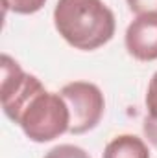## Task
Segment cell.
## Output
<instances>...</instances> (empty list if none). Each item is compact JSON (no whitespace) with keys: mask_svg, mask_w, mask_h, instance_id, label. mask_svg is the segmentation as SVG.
Wrapping results in <instances>:
<instances>
[{"mask_svg":"<svg viewBox=\"0 0 157 158\" xmlns=\"http://www.w3.org/2000/svg\"><path fill=\"white\" fill-rule=\"evenodd\" d=\"M102 158H150V149L142 138L135 134H120L105 145Z\"/></svg>","mask_w":157,"mask_h":158,"instance_id":"cell-5","label":"cell"},{"mask_svg":"<svg viewBox=\"0 0 157 158\" xmlns=\"http://www.w3.org/2000/svg\"><path fill=\"white\" fill-rule=\"evenodd\" d=\"M142 132L146 136V140L157 147V118H152V116H146L144 118V123H142Z\"/></svg>","mask_w":157,"mask_h":158,"instance_id":"cell-10","label":"cell"},{"mask_svg":"<svg viewBox=\"0 0 157 158\" xmlns=\"http://www.w3.org/2000/svg\"><path fill=\"white\" fill-rule=\"evenodd\" d=\"M131 13L139 15H157V0H126Z\"/></svg>","mask_w":157,"mask_h":158,"instance_id":"cell-8","label":"cell"},{"mask_svg":"<svg viewBox=\"0 0 157 158\" xmlns=\"http://www.w3.org/2000/svg\"><path fill=\"white\" fill-rule=\"evenodd\" d=\"M0 98L4 114L35 143L52 142L70 129V112L63 96L46 90L7 53L2 55Z\"/></svg>","mask_w":157,"mask_h":158,"instance_id":"cell-1","label":"cell"},{"mask_svg":"<svg viewBox=\"0 0 157 158\" xmlns=\"http://www.w3.org/2000/svg\"><path fill=\"white\" fill-rule=\"evenodd\" d=\"M54 26L69 46L92 52L113 39L117 19L104 0H57Z\"/></svg>","mask_w":157,"mask_h":158,"instance_id":"cell-2","label":"cell"},{"mask_svg":"<svg viewBox=\"0 0 157 158\" xmlns=\"http://www.w3.org/2000/svg\"><path fill=\"white\" fill-rule=\"evenodd\" d=\"M43 158H91V155L74 143H59L52 147Z\"/></svg>","mask_w":157,"mask_h":158,"instance_id":"cell-7","label":"cell"},{"mask_svg":"<svg viewBox=\"0 0 157 158\" xmlns=\"http://www.w3.org/2000/svg\"><path fill=\"white\" fill-rule=\"evenodd\" d=\"M124 44L128 53L141 61H157V15H139L126 28Z\"/></svg>","mask_w":157,"mask_h":158,"instance_id":"cell-4","label":"cell"},{"mask_svg":"<svg viewBox=\"0 0 157 158\" xmlns=\"http://www.w3.org/2000/svg\"><path fill=\"white\" fill-rule=\"evenodd\" d=\"M59 94L67 101L70 112V134H85L92 131L105 112V98L98 85L89 81L67 83Z\"/></svg>","mask_w":157,"mask_h":158,"instance_id":"cell-3","label":"cell"},{"mask_svg":"<svg viewBox=\"0 0 157 158\" xmlns=\"http://www.w3.org/2000/svg\"><path fill=\"white\" fill-rule=\"evenodd\" d=\"M4 11H13L17 15H34L41 11L46 0H2Z\"/></svg>","mask_w":157,"mask_h":158,"instance_id":"cell-6","label":"cell"},{"mask_svg":"<svg viewBox=\"0 0 157 158\" xmlns=\"http://www.w3.org/2000/svg\"><path fill=\"white\" fill-rule=\"evenodd\" d=\"M146 110H148V116L157 118V72L152 76L150 83H148V90H146Z\"/></svg>","mask_w":157,"mask_h":158,"instance_id":"cell-9","label":"cell"}]
</instances>
